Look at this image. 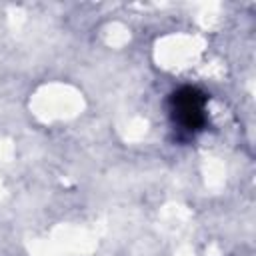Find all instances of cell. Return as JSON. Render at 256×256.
I'll return each mask as SVG.
<instances>
[{
  "mask_svg": "<svg viewBox=\"0 0 256 256\" xmlns=\"http://www.w3.org/2000/svg\"><path fill=\"white\" fill-rule=\"evenodd\" d=\"M208 96L196 86H180L168 96V114L174 128L184 136H196L206 128Z\"/></svg>",
  "mask_w": 256,
  "mask_h": 256,
  "instance_id": "6da1fadb",
  "label": "cell"
}]
</instances>
